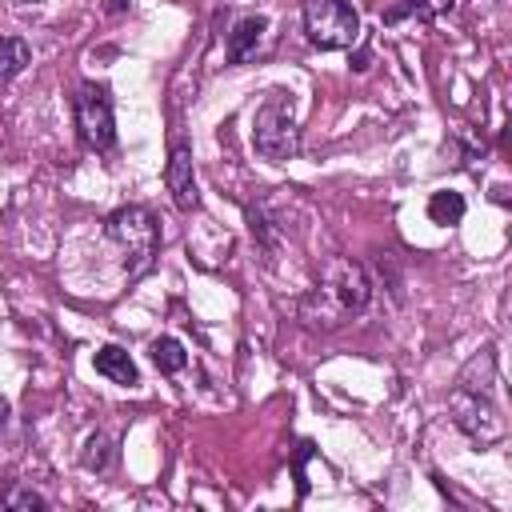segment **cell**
<instances>
[{"instance_id":"8","label":"cell","mask_w":512,"mask_h":512,"mask_svg":"<svg viewBox=\"0 0 512 512\" xmlns=\"http://www.w3.org/2000/svg\"><path fill=\"white\" fill-rule=\"evenodd\" d=\"M92 368H96L100 376H108L112 384H124V388L140 384L136 360H132V356L120 348V344H104V348H96V356H92Z\"/></svg>"},{"instance_id":"2","label":"cell","mask_w":512,"mask_h":512,"mask_svg":"<svg viewBox=\"0 0 512 512\" xmlns=\"http://www.w3.org/2000/svg\"><path fill=\"white\" fill-rule=\"evenodd\" d=\"M372 300V280L364 272V264L356 260H332L320 276V284L312 288L308 300H300V316L316 328H336L348 316H360Z\"/></svg>"},{"instance_id":"3","label":"cell","mask_w":512,"mask_h":512,"mask_svg":"<svg viewBox=\"0 0 512 512\" xmlns=\"http://www.w3.org/2000/svg\"><path fill=\"white\" fill-rule=\"evenodd\" d=\"M104 232H108V240L120 248V256H124V276H128V280H140V276L156 264V252H160V224H156V216H152L144 204H124V208H116V212L104 220Z\"/></svg>"},{"instance_id":"13","label":"cell","mask_w":512,"mask_h":512,"mask_svg":"<svg viewBox=\"0 0 512 512\" xmlns=\"http://www.w3.org/2000/svg\"><path fill=\"white\" fill-rule=\"evenodd\" d=\"M152 364L164 372V376H176V372H184L188 368V352H184V344L180 340H172V336H160V340H152Z\"/></svg>"},{"instance_id":"5","label":"cell","mask_w":512,"mask_h":512,"mask_svg":"<svg viewBox=\"0 0 512 512\" xmlns=\"http://www.w3.org/2000/svg\"><path fill=\"white\" fill-rule=\"evenodd\" d=\"M300 20H304V36L320 52H340L360 40V12L348 0H304Z\"/></svg>"},{"instance_id":"7","label":"cell","mask_w":512,"mask_h":512,"mask_svg":"<svg viewBox=\"0 0 512 512\" xmlns=\"http://www.w3.org/2000/svg\"><path fill=\"white\" fill-rule=\"evenodd\" d=\"M164 184L172 192V204L180 212H192L200 204V188H196V172H192V148L188 144H176L168 164H164Z\"/></svg>"},{"instance_id":"11","label":"cell","mask_w":512,"mask_h":512,"mask_svg":"<svg viewBox=\"0 0 512 512\" xmlns=\"http://www.w3.org/2000/svg\"><path fill=\"white\" fill-rule=\"evenodd\" d=\"M464 212H468V204H464V196H460V192H452V188H440V192H432V196H428V220H432V224H440V228L460 224V220H464Z\"/></svg>"},{"instance_id":"6","label":"cell","mask_w":512,"mask_h":512,"mask_svg":"<svg viewBox=\"0 0 512 512\" xmlns=\"http://www.w3.org/2000/svg\"><path fill=\"white\" fill-rule=\"evenodd\" d=\"M72 112H76V128H80L84 148H92V152H112L116 148V116H112L108 84L84 80L72 96Z\"/></svg>"},{"instance_id":"18","label":"cell","mask_w":512,"mask_h":512,"mask_svg":"<svg viewBox=\"0 0 512 512\" xmlns=\"http://www.w3.org/2000/svg\"><path fill=\"white\" fill-rule=\"evenodd\" d=\"M4 420H8V400L0 396V428H4Z\"/></svg>"},{"instance_id":"17","label":"cell","mask_w":512,"mask_h":512,"mask_svg":"<svg viewBox=\"0 0 512 512\" xmlns=\"http://www.w3.org/2000/svg\"><path fill=\"white\" fill-rule=\"evenodd\" d=\"M124 8H128V0H104V12H108V16H120Z\"/></svg>"},{"instance_id":"10","label":"cell","mask_w":512,"mask_h":512,"mask_svg":"<svg viewBox=\"0 0 512 512\" xmlns=\"http://www.w3.org/2000/svg\"><path fill=\"white\" fill-rule=\"evenodd\" d=\"M452 4H456V0H396L392 8L380 12V20H384V24H400V20L412 16V20H424V24H428V20L444 16Z\"/></svg>"},{"instance_id":"12","label":"cell","mask_w":512,"mask_h":512,"mask_svg":"<svg viewBox=\"0 0 512 512\" xmlns=\"http://www.w3.org/2000/svg\"><path fill=\"white\" fill-rule=\"evenodd\" d=\"M28 60H32L28 40H20V36H0V84L16 80V76L28 68Z\"/></svg>"},{"instance_id":"14","label":"cell","mask_w":512,"mask_h":512,"mask_svg":"<svg viewBox=\"0 0 512 512\" xmlns=\"http://www.w3.org/2000/svg\"><path fill=\"white\" fill-rule=\"evenodd\" d=\"M108 460H112V440H108L104 432H92V436L84 440L80 464H84L88 472H104V468H108Z\"/></svg>"},{"instance_id":"9","label":"cell","mask_w":512,"mask_h":512,"mask_svg":"<svg viewBox=\"0 0 512 512\" xmlns=\"http://www.w3.org/2000/svg\"><path fill=\"white\" fill-rule=\"evenodd\" d=\"M264 32H268V16H244V20H236L232 32H228V64H244L256 52V44H260Z\"/></svg>"},{"instance_id":"15","label":"cell","mask_w":512,"mask_h":512,"mask_svg":"<svg viewBox=\"0 0 512 512\" xmlns=\"http://www.w3.org/2000/svg\"><path fill=\"white\" fill-rule=\"evenodd\" d=\"M4 508H20V512H44L48 508V500L40 496V492H32V488H12L8 496H4Z\"/></svg>"},{"instance_id":"1","label":"cell","mask_w":512,"mask_h":512,"mask_svg":"<svg viewBox=\"0 0 512 512\" xmlns=\"http://www.w3.org/2000/svg\"><path fill=\"white\" fill-rule=\"evenodd\" d=\"M496 348H484L476 352L460 376H456V388L448 396V408H452V420L456 428L472 440V444H496L504 440L508 424H504V412L496 404Z\"/></svg>"},{"instance_id":"19","label":"cell","mask_w":512,"mask_h":512,"mask_svg":"<svg viewBox=\"0 0 512 512\" xmlns=\"http://www.w3.org/2000/svg\"><path fill=\"white\" fill-rule=\"evenodd\" d=\"M20 4H36V0H20Z\"/></svg>"},{"instance_id":"4","label":"cell","mask_w":512,"mask_h":512,"mask_svg":"<svg viewBox=\"0 0 512 512\" xmlns=\"http://www.w3.org/2000/svg\"><path fill=\"white\" fill-rule=\"evenodd\" d=\"M252 144L272 164H288L300 152V128H296V100H292V92L276 88V92L264 96V104L252 116Z\"/></svg>"},{"instance_id":"16","label":"cell","mask_w":512,"mask_h":512,"mask_svg":"<svg viewBox=\"0 0 512 512\" xmlns=\"http://www.w3.org/2000/svg\"><path fill=\"white\" fill-rule=\"evenodd\" d=\"M308 452H312V444H300V448H296V460H292V472H296V492H300V500L308 496V480H304V460H308Z\"/></svg>"}]
</instances>
